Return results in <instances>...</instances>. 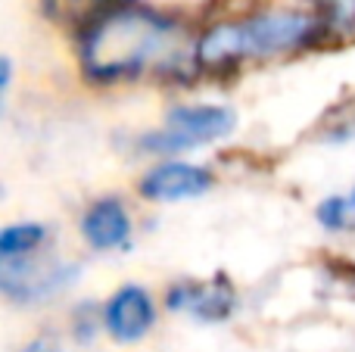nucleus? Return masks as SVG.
Instances as JSON below:
<instances>
[{
	"instance_id": "f257e3e1",
	"label": "nucleus",
	"mask_w": 355,
	"mask_h": 352,
	"mask_svg": "<svg viewBox=\"0 0 355 352\" xmlns=\"http://www.w3.org/2000/svg\"><path fill=\"white\" fill-rule=\"evenodd\" d=\"M172 31V22L147 6H106L81 31V66L100 81L131 78L162 56Z\"/></svg>"
},
{
	"instance_id": "f03ea898",
	"label": "nucleus",
	"mask_w": 355,
	"mask_h": 352,
	"mask_svg": "<svg viewBox=\"0 0 355 352\" xmlns=\"http://www.w3.org/2000/svg\"><path fill=\"white\" fill-rule=\"evenodd\" d=\"M315 35V19L306 12H262L246 22H225L209 28L196 44L202 66H227L243 56H275L293 50Z\"/></svg>"
},
{
	"instance_id": "7ed1b4c3",
	"label": "nucleus",
	"mask_w": 355,
	"mask_h": 352,
	"mask_svg": "<svg viewBox=\"0 0 355 352\" xmlns=\"http://www.w3.org/2000/svg\"><path fill=\"white\" fill-rule=\"evenodd\" d=\"M234 112L225 106H175L168 112L166 128L141 137V147L147 153H175L196 143H209L231 134Z\"/></svg>"
},
{
	"instance_id": "20e7f679",
	"label": "nucleus",
	"mask_w": 355,
	"mask_h": 352,
	"mask_svg": "<svg viewBox=\"0 0 355 352\" xmlns=\"http://www.w3.org/2000/svg\"><path fill=\"white\" fill-rule=\"evenodd\" d=\"M78 278V268L69 262H56V259H10L0 268V287L10 299L19 303H37V299L50 297V293L62 290L66 284Z\"/></svg>"
},
{
	"instance_id": "39448f33",
	"label": "nucleus",
	"mask_w": 355,
	"mask_h": 352,
	"mask_svg": "<svg viewBox=\"0 0 355 352\" xmlns=\"http://www.w3.org/2000/svg\"><path fill=\"white\" fill-rule=\"evenodd\" d=\"M153 303H150L147 290L141 287H122L106 306V331L116 337L119 343H135L153 328Z\"/></svg>"
},
{
	"instance_id": "423d86ee",
	"label": "nucleus",
	"mask_w": 355,
	"mask_h": 352,
	"mask_svg": "<svg viewBox=\"0 0 355 352\" xmlns=\"http://www.w3.org/2000/svg\"><path fill=\"white\" fill-rule=\"evenodd\" d=\"M209 184L212 178L206 168L187 166V162H166L141 181V193L156 203H175V200L200 197L202 191H209Z\"/></svg>"
},
{
	"instance_id": "0eeeda50",
	"label": "nucleus",
	"mask_w": 355,
	"mask_h": 352,
	"mask_svg": "<svg viewBox=\"0 0 355 352\" xmlns=\"http://www.w3.org/2000/svg\"><path fill=\"white\" fill-rule=\"evenodd\" d=\"M168 309L193 315L200 322H221L234 312V290L225 278L209 284H178L168 290Z\"/></svg>"
},
{
	"instance_id": "6e6552de",
	"label": "nucleus",
	"mask_w": 355,
	"mask_h": 352,
	"mask_svg": "<svg viewBox=\"0 0 355 352\" xmlns=\"http://www.w3.org/2000/svg\"><path fill=\"white\" fill-rule=\"evenodd\" d=\"M81 234L97 249L122 247L131 234V218L119 200H100L81 218Z\"/></svg>"
},
{
	"instance_id": "1a4fd4ad",
	"label": "nucleus",
	"mask_w": 355,
	"mask_h": 352,
	"mask_svg": "<svg viewBox=\"0 0 355 352\" xmlns=\"http://www.w3.org/2000/svg\"><path fill=\"white\" fill-rule=\"evenodd\" d=\"M44 237H47V231H44L41 225H10V228H3V234H0V256H3V262L22 259Z\"/></svg>"
},
{
	"instance_id": "9d476101",
	"label": "nucleus",
	"mask_w": 355,
	"mask_h": 352,
	"mask_svg": "<svg viewBox=\"0 0 355 352\" xmlns=\"http://www.w3.org/2000/svg\"><path fill=\"white\" fill-rule=\"evenodd\" d=\"M318 222L331 231H355V191L349 197H331L318 206Z\"/></svg>"
},
{
	"instance_id": "9b49d317",
	"label": "nucleus",
	"mask_w": 355,
	"mask_h": 352,
	"mask_svg": "<svg viewBox=\"0 0 355 352\" xmlns=\"http://www.w3.org/2000/svg\"><path fill=\"white\" fill-rule=\"evenodd\" d=\"M327 25L340 31H349L355 25V0H327Z\"/></svg>"
},
{
	"instance_id": "f8f14e48",
	"label": "nucleus",
	"mask_w": 355,
	"mask_h": 352,
	"mask_svg": "<svg viewBox=\"0 0 355 352\" xmlns=\"http://www.w3.org/2000/svg\"><path fill=\"white\" fill-rule=\"evenodd\" d=\"M22 352H62L60 346H56V340H50V337H41V340L28 343Z\"/></svg>"
}]
</instances>
